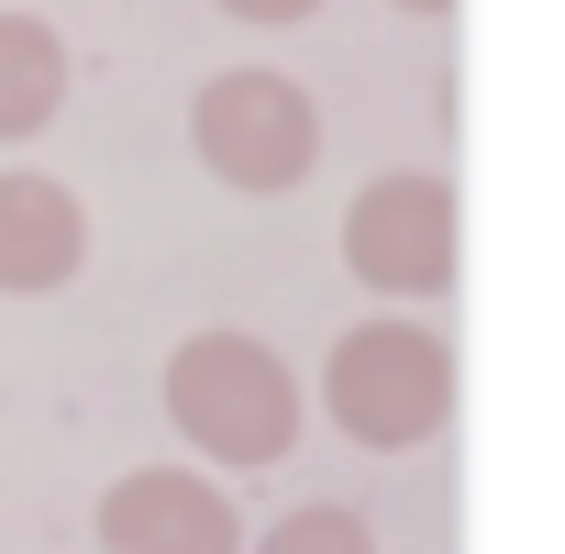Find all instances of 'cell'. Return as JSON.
I'll list each match as a JSON object with an SVG mask.
<instances>
[{"label":"cell","mask_w":565,"mask_h":554,"mask_svg":"<svg viewBox=\"0 0 565 554\" xmlns=\"http://www.w3.org/2000/svg\"><path fill=\"white\" fill-rule=\"evenodd\" d=\"M167 422L189 433V455L277 466L300 444V377L277 366L255 333H189L178 366H167Z\"/></svg>","instance_id":"6da1fadb"},{"label":"cell","mask_w":565,"mask_h":554,"mask_svg":"<svg viewBox=\"0 0 565 554\" xmlns=\"http://www.w3.org/2000/svg\"><path fill=\"white\" fill-rule=\"evenodd\" d=\"M322 411L344 422V444L366 455H411L444 433L455 411V355L422 333V322H355L322 366Z\"/></svg>","instance_id":"7a4b0ae2"},{"label":"cell","mask_w":565,"mask_h":554,"mask_svg":"<svg viewBox=\"0 0 565 554\" xmlns=\"http://www.w3.org/2000/svg\"><path fill=\"white\" fill-rule=\"evenodd\" d=\"M189 145L211 156V178L222 189H300L311 178V156H322V111H311V89L300 78H277V67H222L211 89H200V111H189Z\"/></svg>","instance_id":"3957f363"},{"label":"cell","mask_w":565,"mask_h":554,"mask_svg":"<svg viewBox=\"0 0 565 554\" xmlns=\"http://www.w3.org/2000/svg\"><path fill=\"white\" fill-rule=\"evenodd\" d=\"M344 266L366 289L433 300L455 277V189L444 178H366L355 211H344Z\"/></svg>","instance_id":"277c9868"},{"label":"cell","mask_w":565,"mask_h":554,"mask_svg":"<svg viewBox=\"0 0 565 554\" xmlns=\"http://www.w3.org/2000/svg\"><path fill=\"white\" fill-rule=\"evenodd\" d=\"M100 543L111 554H244V521L211 477L189 466H134L111 499H100Z\"/></svg>","instance_id":"5b68a950"},{"label":"cell","mask_w":565,"mask_h":554,"mask_svg":"<svg viewBox=\"0 0 565 554\" xmlns=\"http://www.w3.org/2000/svg\"><path fill=\"white\" fill-rule=\"evenodd\" d=\"M78 255H89L78 189L12 167V178H0V289H12V300H45V289H67V277H78Z\"/></svg>","instance_id":"8992f818"},{"label":"cell","mask_w":565,"mask_h":554,"mask_svg":"<svg viewBox=\"0 0 565 554\" xmlns=\"http://www.w3.org/2000/svg\"><path fill=\"white\" fill-rule=\"evenodd\" d=\"M67 100V45L34 23V12H0V145L45 134Z\"/></svg>","instance_id":"52a82bcc"},{"label":"cell","mask_w":565,"mask_h":554,"mask_svg":"<svg viewBox=\"0 0 565 554\" xmlns=\"http://www.w3.org/2000/svg\"><path fill=\"white\" fill-rule=\"evenodd\" d=\"M255 554H377V532H366L355 510H333V499H322V510H289Z\"/></svg>","instance_id":"ba28073f"},{"label":"cell","mask_w":565,"mask_h":554,"mask_svg":"<svg viewBox=\"0 0 565 554\" xmlns=\"http://www.w3.org/2000/svg\"><path fill=\"white\" fill-rule=\"evenodd\" d=\"M222 12H233V23H311L322 0H222Z\"/></svg>","instance_id":"9c48e42d"},{"label":"cell","mask_w":565,"mask_h":554,"mask_svg":"<svg viewBox=\"0 0 565 554\" xmlns=\"http://www.w3.org/2000/svg\"><path fill=\"white\" fill-rule=\"evenodd\" d=\"M399 12H455V0H399Z\"/></svg>","instance_id":"30bf717a"}]
</instances>
